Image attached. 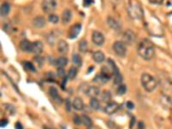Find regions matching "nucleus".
Returning <instances> with one entry per match:
<instances>
[{
    "label": "nucleus",
    "mask_w": 172,
    "mask_h": 129,
    "mask_svg": "<svg viewBox=\"0 0 172 129\" xmlns=\"http://www.w3.org/2000/svg\"><path fill=\"white\" fill-rule=\"evenodd\" d=\"M58 31H56V29L54 30V31H53V32H51L50 33V35L48 36V38H47V40H48V41L50 40H52V41H51V45H54V41H55V39H56V36H58Z\"/></svg>",
    "instance_id": "nucleus-31"
},
{
    "label": "nucleus",
    "mask_w": 172,
    "mask_h": 129,
    "mask_svg": "<svg viewBox=\"0 0 172 129\" xmlns=\"http://www.w3.org/2000/svg\"><path fill=\"white\" fill-rule=\"evenodd\" d=\"M43 51V44L41 41H34L32 45V53L40 55Z\"/></svg>",
    "instance_id": "nucleus-17"
},
{
    "label": "nucleus",
    "mask_w": 172,
    "mask_h": 129,
    "mask_svg": "<svg viewBox=\"0 0 172 129\" xmlns=\"http://www.w3.org/2000/svg\"><path fill=\"white\" fill-rule=\"evenodd\" d=\"M79 50L81 51L82 53H85L88 51V42L86 40H81L80 42H79Z\"/></svg>",
    "instance_id": "nucleus-26"
},
{
    "label": "nucleus",
    "mask_w": 172,
    "mask_h": 129,
    "mask_svg": "<svg viewBox=\"0 0 172 129\" xmlns=\"http://www.w3.org/2000/svg\"><path fill=\"white\" fill-rule=\"evenodd\" d=\"M72 12L69 10H65L62 13V23H63V24H67V23H69L72 19Z\"/></svg>",
    "instance_id": "nucleus-21"
},
{
    "label": "nucleus",
    "mask_w": 172,
    "mask_h": 129,
    "mask_svg": "<svg viewBox=\"0 0 172 129\" xmlns=\"http://www.w3.org/2000/svg\"><path fill=\"white\" fill-rule=\"evenodd\" d=\"M81 28H82V25H81L80 23H76V24H74L72 28H70L69 34H68L69 38H70V39H75V38L78 35V34L80 33Z\"/></svg>",
    "instance_id": "nucleus-9"
},
{
    "label": "nucleus",
    "mask_w": 172,
    "mask_h": 129,
    "mask_svg": "<svg viewBox=\"0 0 172 129\" xmlns=\"http://www.w3.org/2000/svg\"><path fill=\"white\" fill-rule=\"evenodd\" d=\"M33 25L35 28H42L46 25V20L43 17H36L33 19Z\"/></svg>",
    "instance_id": "nucleus-18"
},
{
    "label": "nucleus",
    "mask_w": 172,
    "mask_h": 129,
    "mask_svg": "<svg viewBox=\"0 0 172 129\" xmlns=\"http://www.w3.org/2000/svg\"><path fill=\"white\" fill-rule=\"evenodd\" d=\"M113 50L118 56L123 57L127 53V47L126 44L122 41H115L113 45Z\"/></svg>",
    "instance_id": "nucleus-6"
},
{
    "label": "nucleus",
    "mask_w": 172,
    "mask_h": 129,
    "mask_svg": "<svg viewBox=\"0 0 172 129\" xmlns=\"http://www.w3.org/2000/svg\"><path fill=\"white\" fill-rule=\"evenodd\" d=\"M101 98H102V101L103 102L109 103L110 101H111V98H112V95H111V93H110V91H109V90H105V91H103V92L102 93V95H101Z\"/></svg>",
    "instance_id": "nucleus-23"
},
{
    "label": "nucleus",
    "mask_w": 172,
    "mask_h": 129,
    "mask_svg": "<svg viewBox=\"0 0 172 129\" xmlns=\"http://www.w3.org/2000/svg\"><path fill=\"white\" fill-rule=\"evenodd\" d=\"M138 127H139V129H144V123L142 122V121H139V124H138Z\"/></svg>",
    "instance_id": "nucleus-46"
},
{
    "label": "nucleus",
    "mask_w": 172,
    "mask_h": 129,
    "mask_svg": "<svg viewBox=\"0 0 172 129\" xmlns=\"http://www.w3.org/2000/svg\"><path fill=\"white\" fill-rule=\"evenodd\" d=\"M11 11V5L9 3H4L1 6V17H6Z\"/></svg>",
    "instance_id": "nucleus-22"
},
{
    "label": "nucleus",
    "mask_w": 172,
    "mask_h": 129,
    "mask_svg": "<svg viewBox=\"0 0 172 129\" xmlns=\"http://www.w3.org/2000/svg\"><path fill=\"white\" fill-rule=\"evenodd\" d=\"M57 75L60 78H64L65 75H66V72H65L64 68L58 67V69H57Z\"/></svg>",
    "instance_id": "nucleus-34"
},
{
    "label": "nucleus",
    "mask_w": 172,
    "mask_h": 129,
    "mask_svg": "<svg viewBox=\"0 0 172 129\" xmlns=\"http://www.w3.org/2000/svg\"><path fill=\"white\" fill-rule=\"evenodd\" d=\"M136 122V119L134 117L132 118V120H131V122H130V129H133V126H134V124Z\"/></svg>",
    "instance_id": "nucleus-43"
},
{
    "label": "nucleus",
    "mask_w": 172,
    "mask_h": 129,
    "mask_svg": "<svg viewBox=\"0 0 172 129\" xmlns=\"http://www.w3.org/2000/svg\"><path fill=\"white\" fill-rule=\"evenodd\" d=\"M67 62H68V60L66 57H60L59 58L58 60H56V64L55 66H57L58 67H64L67 65Z\"/></svg>",
    "instance_id": "nucleus-24"
},
{
    "label": "nucleus",
    "mask_w": 172,
    "mask_h": 129,
    "mask_svg": "<svg viewBox=\"0 0 172 129\" xmlns=\"http://www.w3.org/2000/svg\"><path fill=\"white\" fill-rule=\"evenodd\" d=\"M110 78H111L110 76L107 75L105 73H99V74H97V75L95 77L93 81H94L95 83H96V84H104L110 79Z\"/></svg>",
    "instance_id": "nucleus-10"
},
{
    "label": "nucleus",
    "mask_w": 172,
    "mask_h": 129,
    "mask_svg": "<svg viewBox=\"0 0 172 129\" xmlns=\"http://www.w3.org/2000/svg\"><path fill=\"white\" fill-rule=\"evenodd\" d=\"M32 45L33 43H31L30 41H28V40H22L20 42V48L25 53H31L32 52Z\"/></svg>",
    "instance_id": "nucleus-14"
},
{
    "label": "nucleus",
    "mask_w": 172,
    "mask_h": 129,
    "mask_svg": "<svg viewBox=\"0 0 172 129\" xmlns=\"http://www.w3.org/2000/svg\"><path fill=\"white\" fill-rule=\"evenodd\" d=\"M72 107L76 109V110H83L84 108V104H83V100L79 97H76L73 102H72Z\"/></svg>",
    "instance_id": "nucleus-20"
},
{
    "label": "nucleus",
    "mask_w": 172,
    "mask_h": 129,
    "mask_svg": "<svg viewBox=\"0 0 172 129\" xmlns=\"http://www.w3.org/2000/svg\"><path fill=\"white\" fill-rule=\"evenodd\" d=\"M141 84L144 90L148 92H151L157 88V82L156 79L151 76L150 74L144 73L141 76Z\"/></svg>",
    "instance_id": "nucleus-2"
},
{
    "label": "nucleus",
    "mask_w": 172,
    "mask_h": 129,
    "mask_svg": "<svg viewBox=\"0 0 172 129\" xmlns=\"http://www.w3.org/2000/svg\"><path fill=\"white\" fill-rule=\"evenodd\" d=\"M5 107H6V108H8V110H9L10 114H15V112H16V109H15V108L12 106V105H7V104H6Z\"/></svg>",
    "instance_id": "nucleus-37"
},
{
    "label": "nucleus",
    "mask_w": 172,
    "mask_h": 129,
    "mask_svg": "<svg viewBox=\"0 0 172 129\" xmlns=\"http://www.w3.org/2000/svg\"><path fill=\"white\" fill-rule=\"evenodd\" d=\"M77 74H78V70H77V68L72 66V67H71L69 69V72H68V79H74L76 78Z\"/></svg>",
    "instance_id": "nucleus-29"
},
{
    "label": "nucleus",
    "mask_w": 172,
    "mask_h": 129,
    "mask_svg": "<svg viewBox=\"0 0 172 129\" xmlns=\"http://www.w3.org/2000/svg\"><path fill=\"white\" fill-rule=\"evenodd\" d=\"M112 2V4L113 5H119L120 4V2H121V0H110Z\"/></svg>",
    "instance_id": "nucleus-47"
},
{
    "label": "nucleus",
    "mask_w": 172,
    "mask_h": 129,
    "mask_svg": "<svg viewBox=\"0 0 172 129\" xmlns=\"http://www.w3.org/2000/svg\"><path fill=\"white\" fill-rule=\"evenodd\" d=\"M15 128L16 129H23L22 128V124L20 123V122H17V123H16V125H15Z\"/></svg>",
    "instance_id": "nucleus-44"
},
{
    "label": "nucleus",
    "mask_w": 172,
    "mask_h": 129,
    "mask_svg": "<svg viewBox=\"0 0 172 129\" xmlns=\"http://www.w3.org/2000/svg\"><path fill=\"white\" fill-rule=\"evenodd\" d=\"M126 92H127V87H126V85H124V84L119 85V87H118V89H117V94H118V95H124Z\"/></svg>",
    "instance_id": "nucleus-32"
},
{
    "label": "nucleus",
    "mask_w": 172,
    "mask_h": 129,
    "mask_svg": "<svg viewBox=\"0 0 172 129\" xmlns=\"http://www.w3.org/2000/svg\"><path fill=\"white\" fill-rule=\"evenodd\" d=\"M128 14L133 19H139L143 16V11L139 3H130L128 7Z\"/></svg>",
    "instance_id": "nucleus-3"
},
{
    "label": "nucleus",
    "mask_w": 172,
    "mask_h": 129,
    "mask_svg": "<svg viewBox=\"0 0 172 129\" xmlns=\"http://www.w3.org/2000/svg\"><path fill=\"white\" fill-rule=\"evenodd\" d=\"M107 21H108V24L109 25V27L111 28H113V29H115V30L118 31V30H120V29L122 28V25H121L120 23H119L117 20H115V18L109 17L108 18Z\"/></svg>",
    "instance_id": "nucleus-16"
},
{
    "label": "nucleus",
    "mask_w": 172,
    "mask_h": 129,
    "mask_svg": "<svg viewBox=\"0 0 172 129\" xmlns=\"http://www.w3.org/2000/svg\"><path fill=\"white\" fill-rule=\"evenodd\" d=\"M85 94L91 98H96L100 95V89L96 86H89L85 90Z\"/></svg>",
    "instance_id": "nucleus-11"
},
{
    "label": "nucleus",
    "mask_w": 172,
    "mask_h": 129,
    "mask_svg": "<svg viewBox=\"0 0 172 129\" xmlns=\"http://www.w3.org/2000/svg\"><path fill=\"white\" fill-rule=\"evenodd\" d=\"M73 121L77 124V125H80L81 123H83V122H82V118L79 117L78 115H74V117H73Z\"/></svg>",
    "instance_id": "nucleus-35"
},
{
    "label": "nucleus",
    "mask_w": 172,
    "mask_h": 129,
    "mask_svg": "<svg viewBox=\"0 0 172 129\" xmlns=\"http://www.w3.org/2000/svg\"><path fill=\"white\" fill-rule=\"evenodd\" d=\"M109 63L111 66L112 73L114 74V84L116 85H121L123 81V79H122V75L120 73L119 68L117 67L115 63L111 60H109Z\"/></svg>",
    "instance_id": "nucleus-4"
},
{
    "label": "nucleus",
    "mask_w": 172,
    "mask_h": 129,
    "mask_svg": "<svg viewBox=\"0 0 172 129\" xmlns=\"http://www.w3.org/2000/svg\"><path fill=\"white\" fill-rule=\"evenodd\" d=\"M23 67L25 68L26 70H28L29 72H35V68L34 66V65L32 63L28 61H25L23 63Z\"/></svg>",
    "instance_id": "nucleus-30"
},
{
    "label": "nucleus",
    "mask_w": 172,
    "mask_h": 129,
    "mask_svg": "<svg viewBox=\"0 0 172 129\" xmlns=\"http://www.w3.org/2000/svg\"><path fill=\"white\" fill-rule=\"evenodd\" d=\"M57 3L56 0H42L41 9L45 13H51L55 11Z\"/></svg>",
    "instance_id": "nucleus-5"
},
{
    "label": "nucleus",
    "mask_w": 172,
    "mask_h": 129,
    "mask_svg": "<svg viewBox=\"0 0 172 129\" xmlns=\"http://www.w3.org/2000/svg\"><path fill=\"white\" fill-rule=\"evenodd\" d=\"M48 21L52 23H57L59 22V17L55 15V14H51L49 15V17H48Z\"/></svg>",
    "instance_id": "nucleus-33"
},
{
    "label": "nucleus",
    "mask_w": 172,
    "mask_h": 129,
    "mask_svg": "<svg viewBox=\"0 0 172 129\" xmlns=\"http://www.w3.org/2000/svg\"><path fill=\"white\" fill-rule=\"evenodd\" d=\"M138 53L139 56L143 58L144 60H151L155 53L154 47L152 45V43L148 40H142L138 46Z\"/></svg>",
    "instance_id": "nucleus-1"
},
{
    "label": "nucleus",
    "mask_w": 172,
    "mask_h": 129,
    "mask_svg": "<svg viewBox=\"0 0 172 129\" xmlns=\"http://www.w3.org/2000/svg\"><path fill=\"white\" fill-rule=\"evenodd\" d=\"M58 52L61 54H66L67 52L69 51V46L67 44V42L64 40H60L58 41Z\"/></svg>",
    "instance_id": "nucleus-12"
},
{
    "label": "nucleus",
    "mask_w": 172,
    "mask_h": 129,
    "mask_svg": "<svg viewBox=\"0 0 172 129\" xmlns=\"http://www.w3.org/2000/svg\"><path fill=\"white\" fill-rule=\"evenodd\" d=\"M72 107V103H71V102H70L69 99H67V100H66V108H67V110L68 112L71 111Z\"/></svg>",
    "instance_id": "nucleus-36"
},
{
    "label": "nucleus",
    "mask_w": 172,
    "mask_h": 129,
    "mask_svg": "<svg viewBox=\"0 0 172 129\" xmlns=\"http://www.w3.org/2000/svg\"><path fill=\"white\" fill-rule=\"evenodd\" d=\"M127 108H129V109H133V108H134V104H133L132 102H127Z\"/></svg>",
    "instance_id": "nucleus-42"
},
{
    "label": "nucleus",
    "mask_w": 172,
    "mask_h": 129,
    "mask_svg": "<svg viewBox=\"0 0 172 129\" xmlns=\"http://www.w3.org/2000/svg\"><path fill=\"white\" fill-rule=\"evenodd\" d=\"M92 41L95 45L102 46L104 43V36L99 31H94L92 34Z\"/></svg>",
    "instance_id": "nucleus-8"
},
{
    "label": "nucleus",
    "mask_w": 172,
    "mask_h": 129,
    "mask_svg": "<svg viewBox=\"0 0 172 129\" xmlns=\"http://www.w3.org/2000/svg\"><path fill=\"white\" fill-rule=\"evenodd\" d=\"M34 60L37 62V63H39L40 66H42V64H43V61H44V59H43V58H41V57H40L39 55H38V56L34 58Z\"/></svg>",
    "instance_id": "nucleus-38"
},
{
    "label": "nucleus",
    "mask_w": 172,
    "mask_h": 129,
    "mask_svg": "<svg viewBox=\"0 0 172 129\" xmlns=\"http://www.w3.org/2000/svg\"><path fill=\"white\" fill-rule=\"evenodd\" d=\"M149 2L152 5H161L164 0H149Z\"/></svg>",
    "instance_id": "nucleus-39"
},
{
    "label": "nucleus",
    "mask_w": 172,
    "mask_h": 129,
    "mask_svg": "<svg viewBox=\"0 0 172 129\" xmlns=\"http://www.w3.org/2000/svg\"><path fill=\"white\" fill-rule=\"evenodd\" d=\"M49 94H50L51 97L54 99V101L56 102L57 103H60V104L62 102V99H61L60 95H59V92L56 88L54 87H50L49 88Z\"/></svg>",
    "instance_id": "nucleus-15"
},
{
    "label": "nucleus",
    "mask_w": 172,
    "mask_h": 129,
    "mask_svg": "<svg viewBox=\"0 0 172 129\" xmlns=\"http://www.w3.org/2000/svg\"><path fill=\"white\" fill-rule=\"evenodd\" d=\"M67 78H63V81H62V84H61V86H62V88L64 89V87H65V84H67Z\"/></svg>",
    "instance_id": "nucleus-45"
},
{
    "label": "nucleus",
    "mask_w": 172,
    "mask_h": 129,
    "mask_svg": "<svg viewBox=\"0 0 172 129\" xmlns=\"http://www.w3.org/2000/svg\"><path fill=\"white\" fill-rule=\"evenodd\" d=\"M93 3V0H83V5L89 6Z\"/></svg>",
    "instance_id": "nucleus-41"
},
{
    "label": "nucleus",
    "mask_w": 172,
    "mask_h": 129,
    "mask_svg": "<svg viewBox=\"0 0 172 129\" xmlns=\"http://www.w3.org/2000/svg\"><path fill=\"white\" fill-rule=\"evenodd\" d=\"M135 40V34L132 30H127L123 34V42L128 45H132Z\"/></svg>",
    "instance_id": "nucleus-7"
},
{
    "label": "nucleus",
    "mask_w": 172,
    "mask_h": 129,
    "mask_svg": "<svg viewBox=\"0 0 172 129\" xmlns=\"http://www.w3.org/2000/svg\"><path fill=\"white\" fill-rule=\"evenodd\" d=\"M72 63L76 65L77 66H82V59L78 54L75 53L72 55Z\"/></svg>",
    "instance_id": "nucleus-27"
},
{
    "label": "nucleus",
    "mask_w": 172,
    "mask_h": 129,
    "mask_svg": "<svg viewBox=\"0 0 172 129\" xmlns=\"http://www.w3.org/2000/svg\"><path fill=\"white\" fill-rule=\"evenodd\" d=\"M7 124H8V121L6 120V119H3V120H1V122H0V126H1V127H5L7 126Z\"/></svg>",
    "instance_id": "nucleus-40"
},
{
    "label": "nucleus",
    "mask_w": 172,
    "mask_h": 129,
    "mask_svg": "<svg viewBox=\"0 0 172 129\" xmlns=\"http://www.w3.org/2000/svg\"><path fill=\"white\" fill-rule=\"evenodd\" d=\"M92 58L96 63H102V62L104 61V60H105V56H104L103 53L101 52V51L94 52L93 54H92Z\"/></svg>",
    "instance_id": "nucleus-19"
},
{
    "label": "nucleus",
    "mask_w": 172,
    "mask_h": 129,
    "mask_svg": "<svg viewBox=\"0 0 172 129\" xmlns=\"http://www.w3.org/2000/svg\"><path fill=\"white\" fill-rule=\"evenodd\" d=\"M118 109H119V105L117 104L116 102H109L105 107L104 111L108 114H113L116 112Z\"/></svg>",
    "instance_id": "nucleus-13"
},
{
    "label": "nucleus",
    "mask_w": 172,
    "mask_h": 129,
    "mask_svg": "<svg viewBox=\"0 0 172 129\" xmlns=\"http://www.w3.org/2000/svg\"><path fill=\"white\" fill-rule=\"evenodd\" d=\"M89 105H90V107H91L93 109H95V110H97V109H99V108H100L99 101H98L96 98H91L90 101H89Z\"/></svg>",
    "instance_id": "nucleus-28"
},
{
    "label": "nucleus",
    "mask_w": 172,
    "mask_h": 129,
    "mask_svg": "<svg viewBox=\"0 0 172 129\" xmlns=\"http://www.w3.org/2000/svg\"><path fill=\"white\" fill-rule=\"evenodd\" d=\"M82 118V122L84 126H86L87 127H92V125H93V122H92V121H91V119L88 116V115H85V114H83L81 116Z\"/></svg>",
    "instance_id": "nucleus-25"
}]
</instances>
